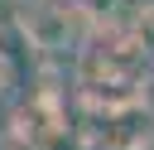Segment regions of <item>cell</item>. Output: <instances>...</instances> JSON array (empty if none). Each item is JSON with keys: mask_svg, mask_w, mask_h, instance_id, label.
<instances>
[{"mask_svg": "<svg viewBox=\"0 0 154 150\" xmlns=\"http://www.w3.org/2000/svg\"><path fill=\"white\" fill-rule=\"evenodd\" d=\"M14 34H19L34 53L53 58V53L77 48L82 34H91V24H87V15L77 10V0H34V5H19V10H14Z\"/></svg>", "mask_w": 154, "mask_h": 150, "instance_id": "cell-1", "label": "cell"}, {"mask_svg": "<svg viewBox=\"0 0 154 150\" xmlns=\"http://www.w3.org/2000/svg\"><path fill=\"white\" fill-rule=\"evenodd\" d=\"M125 34L135 39V48H140L144 58H154V0H140V5H135V15H130V24H125Z\"/></svg>", "mask_w": 154, "mask_h": 150, "instance_id": "cell-2", "label": "cell"}, {"mask_svg": "<svg viewBox=\"0 0 154 150\" xmlns=\"http://www.w3.org/2000/svg\"><path fill=\"white\" fill-rule=\"evenodd\" d=\"M135 106H140L144 116H154V58H144V68H140V77H135Z\"/></svg>", "mask_w": 154, "mask_h": 150, "instance_id": "cell-3", "label": "cell"}, {"mask_svg": "<svg viewBox=\"0 0 154 150\" xmlns=\"http://www.w3.org/2000/svg\"><path fill=\"white\" fill-rule=\"evenodd\" d=\"M10 87H14V68H10V53L0 48V97H5Z\"/></svg>", "mask_w": 154, "mask_h": 150, "instance_id": "cell-4", "label": "cell"}, {"mask_svg": "<svg viewBox=\"0 0 154 150\" xmlns=\"http://www.w3.org/2000/svg\"><path fill=\"white\" fill-rule=\"evenodd\" d=\"M10 5H34V0H10Z\"/></svg>", "mask_w": 154, "mask_h": 150, "instance_id": "cell-5", "label": "cell"}]
</instances>
